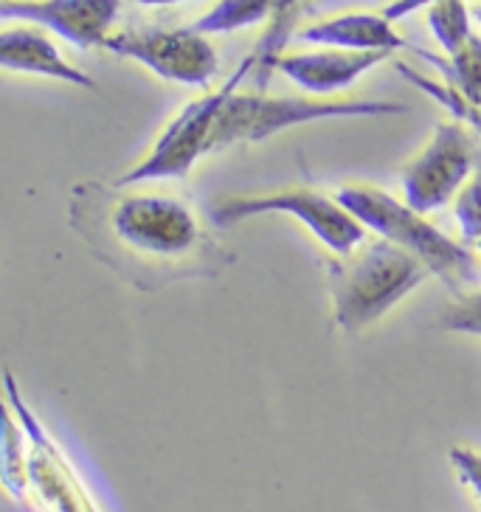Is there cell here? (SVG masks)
Masks as SVG:
<instances>
[{
	"mask_svg": "<svg viewBox=\"0 0 481 512\" xmlns=\"http://www.w3.org/2000/svg\"><path fill=\"white\" fill-rule=\"evenodd\" d=\"M470 17L473 12L467 9L465 0H436L428 6V26L434 31L436 43L445 51V57L456 54L473 37Z\"/></svg>",
	"mask_w": 481,
	"mask_h": 512,
	"instance_id": "e0dca14e",
	"label": "cell"
},
{
	"mask_svg": "<svg viewBox=\"0 0 481 512\" xmlns=\"http://www.w3.org/2000/svg\"><path fill=\"white\" fill-rule=\"evenodd\" d=\"M448 459H451L459 482L465 484L481 504V451H473V448H465V445H453Z\"/></svg>",
	"mask_w": 481,
	"mask_h": 512,
	"instance_id": "44dd1931",
	"label": "cell"
},
{
	"mask_svg": "<svg viewBox=\"0 0 481 512\" xmlns=\"http://www.w3.org/2000/svg\"><path fill=\"white\" fill-rule=\"evenodd\" d=\"M0 65L17 74H37L60 79L85 91H96V82L85 71L65 60L51 37L37 26H12L0 34Z\"/></svg>",
	"mask_w": 481,
	"mask_h": 512,
	"instance_id": "7c38bea8",
	"label": "cell"
},
{
	"mask_svg": "<svg viewBox=\"0 0 481 512\" xmlns=\"http://www.w3.org/2000/svg\"><path fill=\"white\" fill-rule=\"evenodd\" d=\"M470 12H473V17H476V20H479V23H481V3H476V6H473Z\"/></svg>",
	"mask_w": 481,
	"mask_h": 512,
	"instance_id": "cb8c5ba5",
	"label": "cell"
},
{
	"mask_svg": "<svg viewBox=\"0 0 481 512\" xmlns=\"http://www.w3.org/2000/svg\"><path fill=\"white\" fill-rule=\"evenodd\" d=\"M3 392L6 406L15 411L17 422L23 425L29 439V482L37 498L51 512H99L91 490L71 465L68 453L54 442L46 425L29 408L12 369L3 372Z\"/></svg>",
	"mask_w": 481,
	"mask_h": 512,
	"instance_id": "52a82bcc",
	"label": "cell"
},
{
	"mask_svg": "<svg viewBox=\"0 0 481 512\" xmlns=\"http://www.w3.org/2000/svg\"><path fill=\"white\" fill-rule=\"evenodd\" d=\"M273 6L276 0H217L206 15L197 17L192 29L203 37L234 34V31L265 23L273 15Z\"/></svg>",
	"mask_w": 481,
	"mask_h": 512,
	"instance_id": "9a60e30c",
	"label": "cell"
},
{
	"mask_svg": "<svg viewBox=\"0 0 481 512\" xmlns=\"http://www.w3.org/2000/svg\"><path fill=\"white\" fill-rule=\"evenodd\" d=\"M254 54L240 62V68L231 74L223 88L200 96L195 102L183 107L175 119L164 127V133L155 138L150 152L130 166L121 178H116V186H141V183L158 181H183L195 164L211 152V136L220 110L228 102V96L242 85V79L254 71Z\"/></svg>",
	"mask_w": 481,
	"mask_h": 512,
	"instance_id": "8992f818",
	"label": "cell"
},
{
	"mask_svg": "<svg viewBox=\"0 0 481 512\" xmlns=\"http://www.w3.org/2000/svg\"><path fill=\"white\" fill-rule=\"evenodd\" d=\"M141 6H172V3H183V0H138Z\"/></svg>",
	"mask_w": 481,
	"mask_h": 512,
	"instance_id": "603a6c76",
	"label": "cell"
},
{
	"mask_svg": "<svg viewBox=\"0 0 481 512\" xmlns=\"http://www.w3.org/2000/svg\"><path fill=\"white\" fill-rule=\"evenodd\" d=\"M453 217L459 223L467 248L481 242V164L476 166L470 181L462 186V192L453 200Z\"/></svg>",
	"mask_w": 481,
	"mask_h": 512,
	"instance_id": "d6986e66",
	"label": "cell"
},
{
	"mask_svg": "<svg viewBox=\"0 0 481 512\" xmlns=\"http://www.w3.org/2000/svg\"><path fill=\"white\" fill-rule=\"evenodd\" d=\"M0 476L3 487L17 498L26 501L31 490L29 482V439L23 425L17 422L15 411L6 406L3 414V451H0Z\"/></svg>",
	"mask_w": 481,
	"mask_h": 512,
	"instance_id": "2e32d148",
	"label": "cell"
},
{
	"mask_svg": "<svg viewBox=\"0 0 481 512\" xmlns=\"http://www.w3.org/2000/svg\"><path fill=\"white\" fill-rule=\"evenodd\" d=\"M389 57L391 54L386 51L318 48V51H301V54H282L276 62V71L310 96H332V93L352 88L361 76L369 74Z\"/></svg>",
	"mask_w": 481,
	"mask_h": 512,
	"instance_id": "8fae6325",
	"label": "cell"
},
{
	"mask_svg": "<svg viewBox=\"0 0 481 512\" xmlns=\"http://www.w3.org/2000/svg\"><path fill=\"white\" fill-rule=\"evenodd\" d=\"M422 60H428L431 65H436L442 76H445V85L453 88L462 99H467L470 105L481 107V37L473 34L467 40L465 46L459 48L451 57H436V54H428V51H420Z\"/></svg>",
	"mask_w": 481,
	"mask_h": 512,
	"instance_id": "5bb4252c",
	"label": "cell"
},
{
	"mask_svg": "<svg viewBox=\"0 0 481 512\" xmlns=\"http://www.w3.org/2000/svg\"><path fill=\"white\" fill-rule=\"evenodd\" d=\"M436 327L442 332H456V335L481 338V290L459 293L456 302H451L439 313Z\"/></svg>",
	"mask_w": 481,
	"mask_h": 512,
	"instance_id": "ffe728a7",
	"label": "cell"
},
{
	"mask_svg": "<svg viewBox=\"0 0 481 512\" xmlns=\"http://www.w3.org/2000/svg\"><path fill=\"white\" fill-rule=\"evenodd\" d=\"M408 107L386 99H304V96H268L265 91L231 93L217 116L211 152L231 144H259L285 130L330 119H386L406 116Z\"/></svg>",
	"mask_w": 481,
	"mask_h": 512,
	"instance_id": "277c9868",
	"label": "cell"
},
{
	"mask_svg": "<svg viewBox=\"0 0 481 512\" xmlns=\"http://www.w3.org/2000/svg\"><path fill=\"white\" fill-rule=\"evenodd\" d=\"M431 3H436V0H391L389 6L383 9V15L394 23V20H403V17L414 15L417 9H428Z\"/></svg>",
	"mask_w": 481,
	"mask_h": 512,
	"instance_id": "7402d4cb",
	"label": "cell"
},
{
	"mask_svg": "<svg viewBox=\"0 0 481 512\" xmlns=\"http://www.w3.org/2000/svg\"><path fill=\"white\" fill-rule=\"evenodd\" d=\"M265 214L296 217L301 226L310 228V234H316V240L332 256L352 254L369 237L366 226L346 211L338 197L310 186H287L259 195L217 197L209 206L211 223L217 228H231L242 220L265 217Z\"/></svg>",
	"mask_w": 481,
	"mask_h": 512,
	"instance_id": "5b68a950",
	"label": "cell"
},
{
	"mask_svg": "<svg viewBox=\"0 0 481 512\" xmlns=\"http://www.w3.org/2000/svg\"><path fill=\"white\" fill-rule=\"evenodd\" d=\"M105 51L133 60L166 82L206 88L217 68V51L209 37L189 29H127L110 34Z\"/></svg>",
	"mask_w": 481,
	"mask_h": 512,
	"instance_id": "9c48e42d",
	"label": "cell"
},
{
	"mask_svg": "<svg viewBox=\"0 0 481 512\" xmlns=\"http://www.w3.org/2000/svg\"><path fill=\"white\" fill-rule=\"evenodd\" d=\"M121 0H0V17L60 34L76 48H105Z\"/></svg>",
	"mask_w": 481,
	"mask_h": 512,
	"instance_id": "30bf717a",
	"label": "cell"
},
{
	"mask_svg": "<svg viewBox=\"0 0 481 512\" xmlns=\"http://www.w3.org/2000/svg\"><path fill=\"white\" fill-rule=\"evenodd\" d=\"M394 68H397V74L406 76L408 82H411L417 91H422L425 96H431L436 105L445 107V110H448L453 119L459 121V124H467L470 130H476V133L481 136V107L479 105H470L467 99H462V96L453 91V88H448L445 82L428 79V76L420 74V71H414L411 65H406V62H394Z\"/></svg>",
	"mask_w": 481,
	"mask_h": 512,
	"instance_id": "ac0fdd59",
	"label": "cell"
},
{
	"mask_svg": "<svg viewBox=\"0 0 481 512\" xmlns=\"http://www.w3.org/2000/svg\"><path fill=\"white\" fill-rule=\"evenodd\" d=\"M296 40L318 48H338V51H386L394 54L408 43L394 31L389 17L372 12H349V15L327 17L313 26H304Z\"/></svg>",
	"mask_w": 481,
	"mask_h": 512,
	"instance_id": "4fadbf2b",
	"label": "cell"
},
{
	"mask_svg": "<svg viewBox=\"0 0 481 512\" xmlns=\"http://www.w3.org/2000/svg\"><path fill=\"white\" fill-rule=\"evenodd\" d=\"M431 276L417 256L389 240H366L352 254L332 256L327 262L332 316L338 330L363 332Z\"/></svg>",
	"mask_w": 481,
	"mask_h": 512,
	"instance_id": "7a4b0ae2",
	"label": "cell"
},
{
	"mask_svg": "<svg viewBox=\"0 0 481 512\" xmlns=\"http://www.w3.org/2000/svg\"><path fill=\"white\" fill-rule=\"evenodd\" d=\"M473 172L476 150L465 124L442 121L436 124L431 141L406 164L400 175V189L411 209L431 214L453 203Z\"/></svg>",
	"mask_w": 481,
	"mask_h": 512,
	"instance_id": "ba28073f",
	"label": "cell"
},
{
	"mask_svg": "<svg viewBox=\"0 0 481 512\" xmlns=\"http://www.w3.org/2000/svg\"><path fill=\"white\" fill-rule=\"evenodd\" d=\"M470 251H476V256H479V259H481V242H476V245H473Z\"/></svg>",
	"mask_w": 481,
	"mask_h": 512,
	"instance_id": "d4e9b609",
	"label": "cell"
},
{
	"mask_svg": "<svg viewBox=\"0 0 481 512\" xmlns=\"http://www.w3.org/2000/svg\"><path fill=\"white\" fill-rule=\"evenodd\" d=\"M68 226L99 262L147 293L183 279H214L234 265V254L206 231L195 206L169 192L76 183Z\"/></svg>",
	"mask_w": 481,
	"mask_h": 512,
	"instance_id": "6da1fadb",
	"label": "cell"
},
{
	"mask_svg": "<svg viewBox=\"0 0 481 512\" xmlns=\"http://www.w3.org/2000/svg\"><path fill=\"white\" fill-rule=\"evenodd\" d=\"M335 197L358 217L366 231H375L380 240L394 242L411 256H417L442 285L456 290V296L479 279L476 256L462 242L451 240L428 220V214L411 209L406 200L369 183H346Z\"/></svg>",
	"mask_w": 481,
	"mask_h": 512,
	"instance_id": "3957f363",
	"label": "cell"
}]
</instances>
